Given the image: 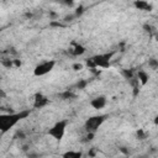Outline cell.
Segmentation results:
<instances>
[{"mask_svg": "<svg viewBox=\"0 0 158 158\" xmlns=\"http://www.w3.org/2000/svg\"><path fill=\"white\" fill-rule=\"evenodd\" d=\"M56 65V60L53 59H49V60H44V62H41L40 64H37L33 69V74L36 77H43L48 73H51L53 70Z\"/></svg>", "mask_w": 158, "mask_h": 158, "instance_id": "5b68a950", "label": "cell"}, {"mask_svg": "<svg viewBox=\"0 0 158 158\" xmlns=\"http://www.w3.org/2000/svg\"><path fill=\"white\" fill-rule=\"evenodd\" d=\"M148 79H149V77H148V74H147L146 72L139 70V72L137 73V80L141 83V85H146V84L148 83Z\"/></svg>", "mask_w": 158, "mask_h": 158, "instance_id": "9c48e42d", "label": "cell"}, {"mask_svg": "<svg viewBox=\"0 0 158 158\" xmlns=\"http://www.w3.org/2000/svg\"><path fill=\"white\" fill-rule=\"evenodd\" d=\"M114 53H100V54H95L93 57H90L86 60L88 67L90 68H109L110 67V62L112 58Z\"/></svg>", "mask_w": 158, "mask_h": 158, "instance_id": "7a4b0ae2", "label": "cell"}, {"mask_svg": "<svg viewBox=\"0 0 158 158\" xmlns=\"http://www.w3.org/2000/svg\"><path fill=\"white\" fill-rule=\"evenodd\" d=\"M85 85H86V81H85V80H83V81H80V83H78V84H77V88H79V89H84V88H85Z\"/></svg>", "mask_w": 158, "mask_h": 158, "instance_id": "9a60e30c", "label": "cell"}, {"mask_svg": "<svg viewBox=\"0 0 158 158\" xmlns=\"http://www.w3.org/2000/svg\"><path fill=\"white\" fill-rule=\"evenodd\" d=\"M48 104V99L44 96V95H42L41 93H38V94H36V96H35V102H33V106L35 107H43L44 105H47Z\"/></svg>", "mask_w": 158, "mask_h": 158, "instance_id": "ba28073f", "label": "cell"}, {"mask_svg": "<svg viewBox=\"0 0 158 158\" xmlns=\"http://www.w3.org/2000/svg\"><path fill=\"white\" fill-rule=\"evenodd\" d=\"M85 47H83L81 44H75L73 48H72V54L73 56H81L85 53Z\"/></svg>", "mask_w": 158, "mask_h": 158, "instance_id": "30bf717a", "label": "cell"}, {"mask_svg": "<svg viewBox=\"0 0 158 158\" xmlns=\"http://www.w3.org/2000/svg\"><path fill=\"white\" fill-rule=\"evenodd\" d=\"M106 120V115H96V116H91L89 117L85 123H84V128L86 132H91V133H95L99 127L105 122Z\"/></svg>", "mask_w": 158, "mask_h": 158, "instance_id": "277c9868", "label": "cell"}, {"mask_svg": "<svg viewBox=\"0 0 158 158\" xmlns=\"http://www.w3.org/2000/svg\"><path fill=\"white\" fill-rule=\"evenodd\" d=\"M90 105H91L93 109L100 110V109L105 107V105H106V98H105L104 95H99V96L94 98V99L90 101Z\"/></svg>", "mask_w": 158, "mask_h": 158, "instance_id": "8992f818", "label": "cell"}, {"mask_svg": "<svg viewBox=\"0 0 158 158\" xmlns=\"http://www.w3.org/2000/svg\"><path fill=\"white\" fill-rule=\"evenodd\" d=\"M122 74H123V75H125V78H127V79H132V75H133L131 70H123V72H122Z\"/></svg>", "mask_w": 158, "mask_h": 158, "instance_id": "5bb4252c", "label": "cell"}, {"mask_svg": "<svg viewBox=\"0 0 158 158\" xmlns=\"http://www.w3.org/2000/svg\"><path fill=\"white\" fill-rule=\"evenodd\" d=\"M154 123H156V125H158V116H156V117H154Z\"/></svg>", "mask_w": 158, "mask_h": 158, "instance_id": "d6986e66", "label": "cell"}, {"mask_svg": "<svg viewBox=\"0 0 158 158\" xmlns=\"http://www.w3.org/2000/svg\"><path fill=\"white\" fill-rule=\"evenodd\" d=\"M148 65H149L151 69H158V59L151 58V59L148 60Z\"/></svg>", "mask_w": 158, "mask_h": 158, "instance_id": "7c38bea8", "label": "cell"}, {"mask_svg": "<svg viewBox=\"0 0 158 158\" xmlns=\"http://www.w3.org/2000/svg\"><path fill=\"white\" fill-rule=\"evenodd\" d=\"M73 68H74L75 70H79V69H81V68H83V65H81V64H74V65H73Z\"/></svg>", "mask_w": 158, "mask_h": 158, "instance_id": "2e32d148", "label": "cell"}, {"mask_svg": "<svg viewBox=\"0 0 158 158\" xmlns=\"http://www.w3.org/2000/svg\"><path fill=\"white\" fill-rule=\"evenodd\" d=\"M133 5L136 9L141 10V11H151L152 10V5L146 0H135Z\"/></svg>", "mask_w": 158, "mask_h": 158, "instance_id": "52a82bcc", "label": "cell"}, {"mask_svg": "<svg viewBox=\"0 0 158 158\" xmlns=\"http://www.w3.org/2000/svg\"><path fill=\"white\" fill-rule=\"evenodd\" d=\"M73 1H74V0H64V2H65V4H68V5H72V4H73Z\"/></svg>", "mask_w": 158, "mask_h": 158, "instance_id": "ac0fdd59", "label": "cell"}, {"mask_svg": "<svg viewBox=\"0 0 158 158\" xmlns=\"http://www.w3.org/2000/svg\"><path fill=\"white\" fill-rule=\"evenodd\" d=\"M74 96L75 95L72 91H65V93L62 94V98H64V99H70V98H74Z\"/></svg>", "mask_w": 158, "mask_h": 158, "instance_id": "4fadbf2b", "label": "cell"}, {"mask_svg": "<svg viewBox=\"0 0 158 158\" xmlns=\"http://www.w3.org/2000/svg\"><path fill=\"white\" fill-rule=\"evenodd\" d=\"M137 137H139V139H143V137H144V136H143V132H142L141 130L137 132Z\"/></svg>", "mask_w": 158, "mask_h": 158, "instance_id": "e0dca14e", "label": "cell"}, {"mask_svg": "<svg viewBox=\"0 0 158 158\" xmlns=\"http://www.w3.org/2000/svg\"><path fill=\"white\" fill-rule=\"evenodd\" d=\"M67 126H68V120H59L48 130V135L56 141H62L65 135Z\"/></svg>", "mask_w": 158, "mask_h": 158, "instance_id": "3957f363", "label": "cell"}, {"mask_svg": "<svg viewBox=\"0 0 158 158\" xmlns=\"http://www.w3.org/2000/svg\"><path fill=\"white\" fill-rule=\"evenodd\" d=\"M83 154H81V152H74V151H69V152H65L64 154H63V157H65V158H80Z\"/></svg>", "mask_w": 158, "mask_h": 158, "instance_id": "8fae6325", "label": "cell"}, {"mask_svg": "<svg viewBox=\"0 0 158 158\" xmlns=\"http://www.w3.org/2000/svg\"><path fill=\"white\" fill-rule=\"evenodd\" d=\"M30 114L28 110H23L20 112H12V114H6L0 116V130L1 133H5L14 126H16L22 118H26L27 115Z\"/></svg>", "mask_w": 158, "mask_h": 158, "instance_id": "6da1fadb", "label": "cell"}]
</instances>
